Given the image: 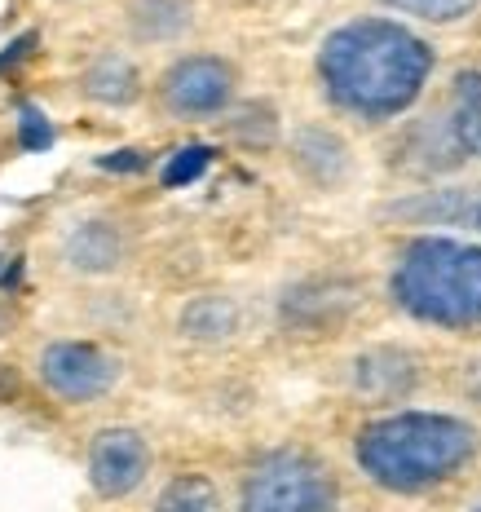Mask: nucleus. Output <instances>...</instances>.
<instances>
[{
    "label": "nucleus",
    "mask_w": 481,
    "mask_h": 512,
    "mask_svg": "<svg viewBox=\"0 0 481 512\" xmlns=\"http://www.w3.org/2000/svg\"><path fill=\"white\" fill-rule=\"evenodd\" d=\"M433 67V53L424 40H415L398 23H380V18H362L340 31H331L323 53H318V71H323L327 93L345 111L354 115H398L402 106L415 102L424 89V76Z\"/></svg>",
    "instance_id": "obj_1"
},
{
    "label": "nucleus",
    "mask_w": 481,
    "mask_h": 512,
    "mask_svg": "<svg viewBox=\"0 0 481 512\" xmlns=\"http://www.w3.org/2000/svg\"><path fill=\"white\" fill-rule=\"evenodd\" d=\"M477 446V433L455 415H424L402 411L389 420H376L358 433V464L367 468L371 482L384 490H429L468 464Z\"/></svg>",
    "instance_id": "obj_2"
},
{
    "label": "nucleus",
    "mask_w": 481,
    "mask_h": 512,
    "mask_svg": "<svg viewBox=\"0 0 481 512\" xmlns=\"http://www.w3.org/2000/svg\"><path fill=\"white\" fill-rule=\"evenodd\" d=\"M402 309L437 327L481 323V248L451 239H415L393 274Z\"/></svg>",
    "instance_id": "obj_3"
},
{
    "label": "nucleus",
    "mask_w": 481,
    "mask_h": 512,
    "mask_svg": "<svg viewBox=\"0 0 481 512\" xmlns=\"http://www.w3.org/2000/svg\"><path fill=\"white\" fill-rule=\"evenodd\" d=\"M243 512H336V482L301 451L265 455L243 486Z\"/></svg>",
    "instance_id": "obj_4"
},
{
    "label": "nucleus",
    "mask_w": 481,
    "mask_h": 512,
    "mask_svg": "<svg viewBox=\"0 0 481 512\" xmlns=\"http://www.w3.org/2000/svg\"><path fill=\"white\" fill-rule=\"evenodd\" d=\"M40 376L58 398L67 402H84L98 398L115 384L120 367L115 358H106L98 345H76V340H62V345H49L45 358H40Z\"/></svg>",
    "instance_id": "obj_5"
},
{
    "label": "nucleus",
    "mask_w": 481,
    "mask_h": 512,
    "mask_svg": "<svg viewBox=\"0 0 481 512\" xmlns=\"http://www.w3.org/2000/svg\"><path fill=\"white\" fill-rule=\"evenodd\" d=\"M146 464H151V451H146V442L133 429H106L93 437L89 477H93L98 495H106V499L128 495V490L146 477Z\"/></svg>",
    "instance_id": "obj_6"
},
{
    "label": "nucleus",
    "mask_w": 481,
    "mask_h": 512,
    "mask_svg": "<svg viewBox=\"0 0 481 512\" xmlns=\"http://www.w3.org/2000/svg\"><path fill=\"white\" fill-rule=\"evenodd\" d=\"M230 67L217 58H186L168 71L164 80V98L173 111L181 115H208V111H221L230 102Z\"/></svg>",
    "instance_id": "obj_7"
},
{
    "label": "nucleus",
    "mask_w": 481,
    "mask_h": 512,
    "mask_svg": "<svg viewBox=\"0 0 481 512\" xmlns=\"http://www.w3.org/2000/svg\"><path fill=\"white\" fill-rule=\"evenodd\" d=\"M451 133H455L459 151L481 159V71H464V76L455 80Z\"/></svg>",
    "instance_id": "obj_8"
},
{
    "label": "nucleus",
    "mask_w": 481,
    "mask_h": 512,
    "mask_svg": "<svg viewBox=\"0 0 481 512\" xmlns=\"http://www.w3.org/2000/svg\"><path fill=\"white\" fill-rule=\"evenodd\" d=\"M67 256L80 270H111L120 261V239L111 226H80L67 243Z\"/></svg>",
    "instance_id": "obj_9"
},
{
    "label": "nucleus",
    "mask_w": 481,
    "mask_h": 512,
    "mask_svg": "<svg viewBox=\"0 0 481 512\" xmlns=\"http://www.w3.org/2000/svg\"><path fill=\"white\" fill-rule=\"evenodd\" d=\"M84 89H89L98 102H128L137 93V76H133V67H128L124 58L106 53V58H98L89 67V76H84Z\"/></svg>",
    "instance_id": "obj_10"
},
{
    "label": "nucleus",
    "mask_w": 481,
    "mask_h": 512,
    "mask_svg": "<svg viewBox=\"0 0 481 512\" xmlns=\"http://www.w3.org/2000/svg\"><path fill=\"white\" fill-rule=\"evenodd\" d=\"M155 512H221V499H217V486H212L208 477L190 473V477L168 482Z\"/></svg>",
    "instance_id": "obj_11"
},
{
    "label": "nucleus",
    "mask_w": 481,
    "mask_h": 512,
    "mask_svg": "<svg viewBox=\"0 0 481 512\" xmlns=\"http://www.w3.org/2000/svg\"><path fill=\"white\" fill-rule=\"evenodd\" d=\"M230 323H234V314H230V305H226V301H199V305H190V309H186V332H190V336H199V340H217V336H226V332H230Z\"/></svg>",
    "instance_id": "obj_12"
},
{
    "label": "nucleus",
    "mask_w": 481,
    "mask_h": 512,
    "mask_svg": "<svg viewBox=\"0 0 481 512\" xmlns=\"http://www.w3.org/2000/svg\"><path fill=\"white\" fill-rule=\"evenodd\" d=\"M389 5L402 9V14L429 18V23H455V18H464L468 9L477 5V0H389Z\"/></svg>",
    "instance_id": "obj_13"
},
{
    "label": "nucleus",
    "mask_w": 481,
    "mask_h": 512,
    "mask_svg": "<svg viewBox=\"0 0 481 512\" xmlns=\"http://www.w3.org/2000/svg\"><path fill=\"white\" fill-rule=\"evenodd\" d=\"M208 159H212L208 146H186V151H177L164 164V186H186V181H195L203 168H208Z\"/></svg>",
    "instance_id": "obj_14"
},
{
    "label": "nucleus",
    "mask_w": 481,
    "mask_h": 512,
    "mask_svg": "<svg viewBox=\"0 0 481 512\" xmlns=\"http://www.w3.org/2000/svg\"><path fill=\"white\" fill-rule=\"evenodd\" d=\"M23 124H27V128H23V142H27V146H49V128H45V120H36V115L27 111V115H23Z\"/></svg>",
    "instance_id": "obj_15"
},
{
    "label": "nucleus",
    "mask_w": 481,
    "mask_h": 512,
    "mask_svg": "<svg viewBox=\"0 0 481 512\" xmlns=\"http://www.w3.org/2000/svg\"><path fill=\"white\" fill-rule=\"evenodd\" d=\"M477 512H481V508H477Z\"/></svg>",
    "instance_id": "obj_16"
}]
</instances>
